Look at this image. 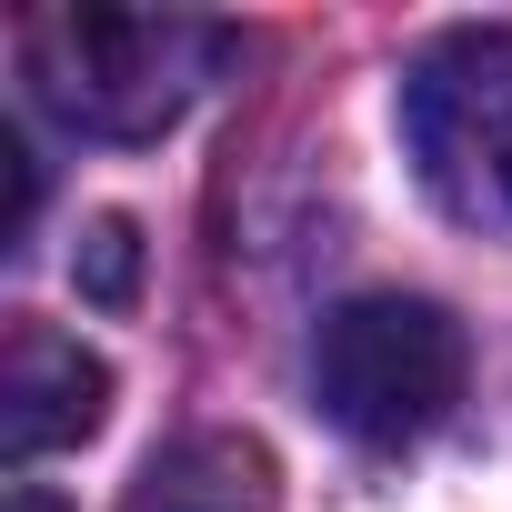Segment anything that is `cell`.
<instances>
[{"instance_id": "cell-5", "label": "cell", "mask_w": 512, "mask_h": 512, "mask_svg": "<svg viewBox=\"0 0 512 512\" xmlns=\"http://www.w3.org/2000/svg\"><path fill=\"white\" fill-rule=\"evenodd\" d=\"M272 502L282 472L251 432H181L131 492V512H272Z\"/></svg>"}, {"instance_id": "cell-4", "label": "cell", "mask_w": 512, "mask_h": 512, "mask_svg": "<svg viewBox=\"0 0 512 512\" xmlns=\"http://www.w3.org/2000/svg\"><path fill=\"white\" fill-rule=\"evenodd\" d=\"M101 412H111V362L51 322H11V342H0V452L11 462L71 452L101 432Z\"/></svg>"}, {"instance_id": "cell-6", "label": "cell", "mask_w": 512, "mask_h": 512, "mask_svg": "<svg viewBox=\"0 0 512 512\" xmlns=\"http://www.w3.org/2000/svg\"><path fill=\"white\" fill-rule=\"evenodd\" d=\"M71 272H81V292H91V302H111V312H121V302L141 292V231H131L121 211H101V221L81 231V251H71Z\"/></svg>"}, {"instance_id": "cell-3", "label": "cell", "mask_w": 512, "mask_h": 512, "mask_svg": "<svg viewBox=\"0 0 512 512\" xmlns=\"http://www.w3.org/2000/svg\"><path fill=\"white\" fill-rule=\"evenodd\" d=\"M402 151L462 231L512 241V31H442L402 71Z\"/></svg>"}, {"instance_id": "cell-7", "label": "cell", "mask_w": 512, "mask_h": 512, "mask_svg": "<svg viewBox=\"0 0 512 512\" xmlns=\"http://www.w3.org/2000/svg\"><path fill=\"white\" fill-rule=\"evenodd\" d=\"M31 201H41V161H31V141H21V131H0V251H21Z\"/></svg>"}, {"instance_id": "cell-2", "label": "cell", "mask_w": 512, "mask_h": 512, "mask_svg": "<svg viewBox=\"0 0 512 512\" xmlns=\"http://www.w3.org/2000/svg\"><path fill=\"white\" fill-rule=\"evenodd\" d=\"M462 372H472V342L422 292H362V302H342L322 322V352H312L322 412L352 442H372V452H402V442L442 432L452 402H462Z\"/></svg>"}, {"instance_id": "cell-1", "label": "cell", "mask_w": 512, "mask_h": 512, "mask_svg": "<svg viewBox=\"0 0 512 512\" xmlns=\"http://www.w3.org/2000/svg\"><path fill=\"white\" fill-rule=\"evenodd\" d=\"M231 61L221 21H181V11H41L21 31V71L41 91L51 121H71L81 141H151L171 131Z\"/></svg>"}, {"instance_id": "cell-8", "label": "cell", "mask_w": 512, "mask_h": 512, "mask_svg": "<svg viewBox=\"0 0 512 512\" xmlns=\"http://www.w3.org/2000/svg\"><path fill=\"white\" fill-rule=\"evenodd\" d=\"M0 512H61L51 492H11V502H0Z\"/></svg>"}]
</instances>
